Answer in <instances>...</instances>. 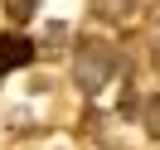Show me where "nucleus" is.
Wrapping results in <instances>:
<instances>
[{
  "mask_svg": "<svg viewBox=\"0 0 160 150\" xmlns=\"http://www.w3.org/2000/svg\"><path fill=\"white\" fill-rule=\"evenodd\" d=\"M131 10H136V0H92V15L102 20H131Z\"/></svg>",
  "mask_w": 160,
  "mask_h": 150,
  "instance_id": "nucleus-3",
  "label": "nucleus"
},
{
  "mask_svg": "<svg viewBox=\"0 0 160 150\" xmlns=\"http://www.w3.org/2000/svg\"><path fill=\"white\" fill-rule=\"evenodd\" d=\"M34 58V44L24 39V34H0V73H15V68H24V63Z\"/></svg>",
  "mask_w": 160,
  "mask_h": 150,
  "instance_id": "nucleus-2",
  "label": "nucleus"
},
{
  "mask_svg": "<svg viewBox=\"0 0 160 150\" xmlns=\"http://www.w3.org/2000/svg\"><path fill=\"white\" fill-rule=\"evenodd\" d=\"M112 78H117V49H112L107 39H97V34L78 39V49H73V82L92 97V92H102Z\"/></svg>",
  "mask_w": 160,
  "mask_h": 150,
  "instance_id": "nucleus-1",
  "label": "nucleus"
},
{
  "mask_svg": "<svg viewBox=\"0 0 160 150\" xmlns=\"http://www.w3.org/2000/svg\"><path fill=\"white\" fill-rule=\"evenodd\" d=\"M146 131L160 140V97H150V102H146Z\"/></svg>",
  "mask_w": 160,
  "mask_h": 150,
  "instance_id": "nucleus-5",
  "label": "nucleus"
},
{
  "mask_svg": "<svg viewBox=\"0 0 160 150\" xmlns=\"http://www.w3.org/2000/svg\"><path fill=\"white\" fill-rule=\"evenodd\" d=\"M34 5H39V0H5V10H10V20H15V24H24V20H29V15H34Z\"/></svg>",
  "mask_w": 160,
  "mask_h": 150,
  "instance_id": "nucleus-4",
  "label": "nucleus"
}]
</instances>
